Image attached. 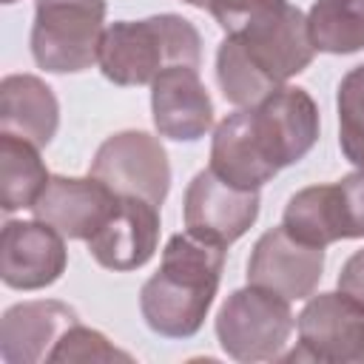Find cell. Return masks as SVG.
<instances>
[{
	"instance_id": "obj_2",
	"label": "cell",
	"mask_w": 364,
	"mask_h": 364,
	"mask_svg": "<svg viewBox=\"0 0 364 364\" xmlns=\"http://www.w3.org/2000/svg\"><path fill=\"white\" fill-rule=\"evenodd\" d=\"M202 37L179 14L111 23L100 43V71L114 85H148L171 65L199 68Z\"/></svg>"
},
{
	"instance_id": "obj_1",
	"label": "cell",
	"mask_w": 364,
	"mask_h": 364,
	"mask_svg": "<svg viewBox=\"0 0 364 364\" xmlns=\"http://www.w3.org/2000/svg\"><path fill=\"white\" fill-rule=\"evenodd\" d=\"M225 250V245L191 230L168 239L159 270L139 290V310L154 333L165 338H191L199 333L219 290Z\"/></svg>"
},
{
	"instance_id": "obj_10",
	"label": "cell",
	"mask_w": 364,
	"mask_h": 364,
	"mask_svg": "<svg viewBox=\"0 0 364 364\" xmlns=\"http://www.w3.org/2000/svg\"><path fill=\"white\" fill-rule=\"evenodd\" d=\"M65 236L48 222L9 219L0 236V276L14 290H40L54 284L68 264Z\"/></svg>"
},
{
	"instance_id": "obj_23",
	"label": "cell",
	"mask_w": 364,
	"mask_h": 364,
	"mask_svg": "<svg viewBox=\"0 0 364 364\" xmlns=\"http://www.w3.org/2000/svg\"><path fill=\"white\" fill-rule=\"evenodd\" d=\"M48 361H80V364H88V361H125L131 364L134 358L122 350H117L100 330H91V327H82L80 321L71 324L60 341L54 344Z\"/></svg>"
},
{
	"instance_id": "obj_3",
	"label": "cell",
	"mask_w": 364,
	"mask_h": 364,
	"mask_svg": "<svg viewBox=\"0 0 364 364\" xmlns=\"http://www.w3.org/2000/svg\"><path fill=\"white\" fill-rule=\"evenodd\" d=\"M105 0H37L31 26L34 63L51 74H77L100 60Z\"/></svg>"
},
{
	"instance_id": "obj_18",
	"label": "cell",
	"mask_w": 364,
	"mask_h": 364,
	"mask_svg": "<svg viewBox=\"0 0 364 364\" xmlns=\"http://www.w3.org/2000/svg\"><path fill=\"white\" fill-rule=\"evenodd\" d=\"M282 225L301 242L327 247L338 239H347L344 219H341V202L336 185H310L290 196Z\"/></svg>"
},
{
	"instance_id": "obj_26",
	"label": "cell",
	"mask_w": 364,
	"mask_h": 364,
	"mask_svg": "<svg viewBox=\"0 0 364 364\" xmlns=\"http://www.w3.org/2000/svg\"><path fill=\"white\" fill-rule=\"evenodd\" d=\"M338 290L347 293L353 301H358L364 307V247L355 250L344 262V267L338 273Z\"/></svg>"
},
{
	"instance_id": "obj_28",
	"label": "cell",
	"mask_w": 364,
	"mask_h": 364,
	"mask_svg": "<svg viewBox=\"0 0 364 364\" xmlns=\"http://www.w3.org/2000/svg\"><path fill=\"white\" fill-rule=\"evenodd\" d=\"M3 3H14V0H3Z\"/></svg>"
},
{
	"instance_id": "obj_15",
	"label": "cell",
	"mask_w": 364,
	"mask_h": 364,
	"mask_svg": "<svg viewBox=\"0 0 364 364\" xmlns=\"http://www.w3.org/2000/svg\"><path fill=\"white\" fill-rule=\"evenodd\" d=\"M74 307L57 299L20 301L3 313L0 321V355L6 364H40L48 361L60 336L77 324Z\"/></svg>"
},
{
	"instance_id": "obj_9",
	"label": "cell",
	"mask_w": 364,
	"mask_h": 364,
	"mask_svg": "<svg viewBox=\"0 0 364 364\" xmlns=\"http://www.w3.org/2000/svg\"><path fill=\"white\" fill-rule=\"evenodd\" d=\"M185 228L202 239L230 245L250 230L259 216V191H242L216 176L210 168L199 171L182 202Z\"/></svg>"
},
{
	"instance_id": "obj_21",
	"label": "cell",
	"mask_w": 364,
	"mask_h": 364,
	"mask_svg": "<svg viewBox=\"0 0 364 364\" xmlns=\"http://www.w3.org/2000/svg\"><path fill=\"white\" fill-rule=\"evenodd\" d=\"M216 80H219L222 97L228 102H233L236 108H250V105L262 102L267 94H273L276 88H282L273 80H267L250 63V57L245 54L242 43L233 34H228L219 43V51H216Z\"/></svg>"
},
{
	"instance_id": "obj_11",
	"label": "cell",
	"mask_w": 364,
	"mask_h": 364,
	"mask_svg": "<svg viewBox=\"0 0 364 364\" xmlns=\"http://www.w3.org/2000/svg\"><path fill=\"white\" fill-rule=\"evenodd\" d=\"M233 37L242 43L250 63L276 85H284L290 77L301 74L316 54L307 31V14L290 3Z\"/></svg>"
},
{
	"instance_id": "obj_6",
	"label": "cell",
	"mask_w": 364,
	"mask_h": 364,
	"mask_svg": "<svg viewBox=\"0 0 364 364\" xmlns=\"http://www.w3.org/2000/svg\"><path fill=\"white\" fill-rule=\"evenodd\" d=\"M94 179L108 185L117 196H139L151 205H162L171 188V165L162 142L145 131L111 134L94 154Z\"/></svg>"
},
{
	"instance_id": "obj_13",
	"label": "cell",
	"mask_w": 364,
	"mask_h": 364,
	"mask_svg": "<svg viewBox=\"0 0 364 364\" xmlns=\"http://www.w3.org/2000/svg\"><path fill=\"white\" fill-rule=\"evenodd\" d=\"M117 193L94 179L91 173L85 179L80 176H51L40 199L34 202L31 213L40 222H48L54 230H60L65 239H91L105 219L117 208Z\"/></svg>"
},
{
	"instance_id": "obj_20",
	"label": "cell",
	"mask_w": 364,
	"mask_h": 364,
	"mask_svg": "<svg viewBox=\"0 0 364 364\" xmlns=\"http://www.w3.org/2000/svg\"><path fill=\"white\" fill-rule=\"evenodd\" d=\"M316 51L353 54L364 48V0H316L307 11Z\"/></svg>"
},
{
	"instance_id": "obj_24",
	"label": "cell",
	"mask_w": 364,
	"mask_h": 364,
	"mask_svg": "<svg viewBox=\"0 0 364 364\" xmlns=\"http://www.w3.org/2000/svg\"><path fill=\"white\" fill-rule=\"evenodd\" d=\"M282 6H287V0H210L208 11L225 28V34H239Z\"/></svg>"
},
{
	"instance_id": "obj_4",
	"label": "cell",
	"mask_w": 364,
	"mask_h": 364,
	"mask_svg": "<svg viewBox=\"0 0 364 364\" xmlns=\"http://www.w3.org/2000/svg\"><path fill=\"white\" fill-rule=\"evenodd\" d=\"M296 327L290 299L247 284L233 290L216 313V338L236 361L282 358V350Z\"/></svg>"
},
{
	"instance_id": "obj_17",
	"label": "cell",
	"mask_w": 364,
	"mask_h": 364,
	"mask_svg": "<svg viewBox=\"0 0 364 364\" xmlns=\"http://www.w3.org/2000/svg\"><path fill=\"white\" fill-rule=\"evenodd\" d=\"M210 171L242 191H259L279 173V168L262 154L253 136L247 108L228 114L216 125L210 142Z\"/></svg>"
},
{
	"instance_id": "obj_5",
	"label": "cell",
	"mask_w": 364,
	"mask_h": 364,
	"mask_svg": "<svg viewBox=\"0 0 364 364\" xmlns=\"http://www.w3.org/2000/svg\"><path fill=\"white\" fill-rule=\"evenodd\" d=\"M299 347L284 361L364 364V307L347 293L310 296L296 318Z\"/></svg>"
},
{
	"instance_id": "obj_8",
	"label": "cell",
	"mask_w": 364,
	"mask_h": 364,
	"mask_svg": "<svg viewBox=\"0 0 364 364\" xmlns=\"http://www.w3.org/2000/svg\"><path fill=\"white\" fill-rule=\"evenodd\" d=\"M324 247L296 239L284 225L262 233L247 259V284L273 290L290 301L310 299L321 282Z\"/></svg>"
},
{
	"instance_id": "obj_25",
	"label": "cell",
	"mask_w": 364,
	"mask_h": 364,
	"mask_svg": "<svg viewBox=\"0 0 364 364\" xmlns=\"http://www.w3.org/2000/svg\"><path fill=\"white\" fill-rule=\"evenodd\" d=\"M347 239H364V168L336 182Z\"/></svg>"
},
{
	"instance_id": "obj_12",
	"label": "cell",
	"mask_w": 364,
	"mask_h": 364,
	"mask_svg": "<svg viewBox=\"0 0 364 364\" xmlns=\"http://www.w3.org/2000/svg\"><path fill=\"white\" fill-rule=\"evenodd\" d=\"M159 245V208L139 196H119L114 213L88 239L97 264L128 273L151 262Z\"/></svg>"
},
{
	"instance_id": "obj_16",
	"label": "cell",
	"mask_w": 364,
	"mask_h": 364,
	"mask_svg": "<svg viewBox=\"0 0 364 364\" xmlns=\"http://www.w3.org/2000/svg\"><path fill=\"white\" fill-rule=\"evenodd\" d=\"M60 125L54 91L34 74H9L0 82V134L46 148Z\"/></svg>"
},
{
	"instance_id": "obj_22",
	"label": "cell",
	"mask_w": 364,
	"mask_h": 364,
	"mask_svg": "<svg viewBox=\"0 0 364 364\" xmlns=\"http://www.w3.org/2000/svg\"><path fill=\"white\" fill-rule=\"evenodd\" d=\"M336 108L341 154L355 168H364V65H355L341 77Z\"/></svg>"
},
{
	"instance_id": "obj_7",
	"label": "cell",
	"mask_w": 364,
	"mask_h": 364,
	"mask_svg": "<svg viewBox=\"0 0 364 364\" xmlns=\"http://www.w3.org/2000/svg\"><path fill=\"white\" fill-rule=\"evenodd\" d=\"M247 111L262 154L279 171L304 159L318 139V108L304 88L282 85Z\"/></svg>"
},
{
	"instance_id": "obj_14",
	"label": "cell",
	"mask_w": 364,
	"mask_h": 364,
	"mask_svg": "<svg viewBox=\"0 0 364 364\" xmlns=\"http://www.w3.org/2000/svg\"><path fill=\"white\" fill-rule=\"evenodd\" d=\"M151 111L159 136L193 142L213 125V102L199 80V68L171 65L151 82Z\"/></svg>"
},
{
	"instance_id": "obj_19",
	"label": "cell",
	"mask_w": 364,
	"mask_h": 364,
	"mask_svg": "<svg viewBox=\"0 0 364 364\" xmlns=\"http://www.w3.org/2000/svg\"><path fill=\"white\" fill-rule=\"evenodd\" d=\"M48 179L51 176L40 159L37 145L11 134H0V208L6 213L20 208L31 210Z\"/></svg>"
},
{
	"instance_id": "obj_27",
	"label": "cell",
	"mask_w": 364,
	"mask_h": 364,
	"mask_svg": "<svg viewBox=\"0 0 364 364\" xmlns=\"http://www.w3.org/2000/svg\"><path fill=\"white\" fill-rule=\"evenodd\" d=\"M182 3H188V6H196V9H208V3H210V0H182Z\"/></svg>"
}]
</instances>
